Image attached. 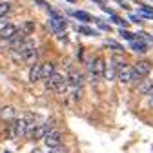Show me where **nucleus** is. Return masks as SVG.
Here are the masks:
<instances>
[{"instance_id":"nucleus-1","label":"nucleus","mask_w":153,"mask_h":153,"mask_svg":"<svg viewBox=\"0 0 153 153\" xmlns=\"http://www.w3.org/2000/svg\"><path fill=\"white\" fill-rule=\"evenodd\" d=\"M104 71H106V60L102 59V56L89 60V64H88V76H89V80L93 84L99 80V76H104Z\"/></svg>"},{"instance_id":"nucleus-2","label":"nucleus","mask_w":153,"mask_h":153,"mask_svg":"<svg viewBox=\"0 0 153 153\" xmlns=\"http://www.w3.org/2000/svg\"><path fill=\"white\" fill-rule=\"evenodd\" d=\"M55 129V120H46L44 124H36L29 133H27V137L31 139V140H38V139H44L46 135H48V133L49 131H53Z\"/></svg>"},{"instance_id":"nucleus-3","label":"nucleus","mask_w":153,"mask_h":153,"mask_svg":"<svg viewBox=\"0 0 153 153\" xmlns=\"http://www.w3.org/2000/svg\"><path fill=\"white\" fill-rule=\"evenodd\" d=\"M131 68H133V82H139V80L146 79V76L149 75L151 62L149 60H137L135 66H131Z\"/></svg>"},{"instance_id":"nucleus-4","label":"nucleus","mask_w":153,"mask_h":153,"mask_svg":"<svg viewBox=\"0 0 153 153\" xmlns=\"http://www.w3.org/2000/svg\"><path fill=\"white\" fill-rule=\"evenodd\" d=\"M66 82L69 84V89H82V86H84V76L80 75V71L69 69L68 75H66Z\"/></svg>"},{"instance_id":"nucleus-5","label":"nucleus","mask_w":153,"mask_h":153,"mask_svg":"<svg viewBox=\"0 0 153 153\" xmlns=\"http://www.w3.org/2000/svg\"><path fill=\"white\" fill-rule=\"evenodd\" d=\"M44 144L48 146V148H56V146H62V133H60V129H53V131H49L48 135L44 137Z\"/></svg>"},{"instance_id":"nucleus-6","label":"nucleus","mask_w":153,"mask_h":153,"mask_svg":"<svg viewBox=\"0 0 153 153\" xmlns=\"http://www.w3.org/2000/svg\"><path fill=\"white\" fill-rule=\"evenodd\" d=\"M66 82V79H64V76L60 75V73H53L51 76H49V79L46 80V89H51V91H59V88L62 86Z\"/></svg>"},{"instance_id":"nucleus-7","label":"nucleus","mask_w":153,"mask_h":153,"mask_svg":"<svg viewBox=\"0 0 153 153\" xmlns=\"http://www.w3.org/2000/svg\"><path fill=\"white\" fill-rule=\"evenodd\" d=\"M117 80L120 82V84H129V82H133V68L131 66H124V68H120L119 69V73H117Z\"/></svg>"},{"instance_id":"nucleus-8","label":"nucleus","mask_w":153,"mask_h":153,"mask_svg":"<svg viewBox=\"0 0 153 153\" xmlns=\"http://www.w3.org/2000/svg\"><path fill=\"white\" fill-rule=\"evenodd\" d=\"M18 27L15 24H4L2 27H0V38H4V40H11V38L16 35Z\"/></svg>"},{"instance_id":"nucleus-9","label":"nucleus","mask_w":153,"mask_h":153,"mask_svg":"<svg viewBox=\"0 0 153 153\" xmlns=\"http://www.w3.org/2000/svg\"><path fill=\"white\" fill-rule=\"evenodd\" d=\"M29 80H31V82L42 80V64H40V62L31 64V69H29Z\"/></svg>"},{"instance_id":"nucleus-10","label":"nucleus","mask_w":153,"mask_h":153,"mask_svg":"<svg viewBox=\"0 0 153 153\" xmlns=\"http://www.w3.org/2000/svg\"><path fill=\"white\" fill-rule=\"evenodd\" d=\"M16 119V109L13 106L0 108V120H15Z\"/></svg>"},{"instance_id":"nucleus-11","label":"nucleus","mask_w":153,"mask_h":153,"mask_svg":"<svg viewBox=\"0 0 153 153\" xmlns=\"http://www.w3.org/2000/svg\"><path fill=\"white\" fill-rule=\"evenodd\" d=\"M53 73H55V64L53 62H44L42 64V80H48Z\"/></svg>"},{"instance_id":"nucleus-12","label":"nucleus","mask_w":153,"mask_h":153,"mask_svg":"<svg viewBox=\"0 0 153 153\" xmlns=\"http://www.w3.org/2000/svg\"><path fill=\"white\" fill-rule=\"evenodd\" d=\"M33 31H35V24L33 22H24L20 27H18V33H20L22 36H29Z\"/></svg>"},{"instance_id":"nucleus-13","label":"nucleus","mask_w":153,"mask_h":153,"mask_svg":"<svg viewBox=\"0 0 153 153\" xmlns=\"http://www.w3.org/2000/svg\"><path fill=\"white\" fill-rule=\"evenodd\" d=\"M71 15L75 18H79V20H82V22H91L93 20V16L89 13H86V11H71Z\"/></svg>"},{"instance_id":"nucleus-14","label":"nucleus","mask_w":153,"mask_h":153,"mask_svg":"<svg viewBox=\"0 0 153 153\" xmlns=\"http://www.w3.org/2000/svg\"><path fill=\"white\" fill-rule=\"evenodd\" d=\"M131 49H133V51H139V53H146V51H148V44H146V42H140V40H139V42L133 40V42H131Z\"/></svg>"},{"instance_id":"nucleus-15","label":"nucleus","mask_w":153,"mask_h":153,"mask_svg":"<svg viewBox=\"0 0 153 153\" xmlns=\"http://www.w3.org/2000/svg\"><path fill=\"white\" fill-rule=\"evenodd\" d=\"M11 9V4L7 2V0H0V18H4Z\"/></svg>"},{"instance_id":"nucleus-16","label":"nucleus","mask_w":153,"mask_h":153,"mask_svg":"<svg viewBox=\"0 0 153 153\" xmlns=\"http://www.w3.org/2000/svg\"><path fill=\"white\" fill-rule=\"evenodd\" d=\"M139 13H140L144 18H153V7H148V6H139Z\"/></svg>"},{"instance_id":"nucleus-17","label":"nucleus","mask_w":153,"mask_h":153,"mask_svg":"<svg viewBox=\"0 0 153 153\" xmlns=\"http://www.w3.org/2000/svg\"><path fill=\"white\" fill-rule=\"evenodd\" d=\"M153 89V80H144L140 86H139V91L140 93H149Z\"/></svg>"},{"instance_id":"nucleus-18","label":"nucleus","mask_w":153,"mask_h":153,"mask_svg":"<svg viewBox=\"0 0 153 153\" xmlns=\"http://www.w3.org/2000/svg\"><path fill=\"white\" fill-rule=\"evenodd\" d=\"M119 33H120V36H122V38H126V40H129V42H133V40H137V36L133 35V33H129V31H126V29H120Z\"/></svg>"},{"instance_id":"nucleus-19","label":"nucleus","mask_w":153,"mask_h":153,"mask_svg":"<svg viewBox=\"0 0 153 153\" xmlns=\"http://www.w3.org/2000/svg\"><path fill=\"white\" fill-rule=\"evenodd\" d=\"M106 46H108V48H111V49H115V51H124V46L117 44L115 40H108V42H106Z\"/></svg>"},{"instance_id":"nucleus-20","label":"nucleus","mask_w":153,"mask_h":153,"mask_svg":"<svg viewBox=\"0 0 153 153\" xmlns=\"http://www.w3.org/2000/svg\"><path fill=\"white\" fill-rule=\"evenodd\" d=\"M76 31L82 33V35H97V31H95V29H89L86 26H79V27H76Z\"/></svg>"},{"instance_id":"nucleus-21","label":"nucleus","mask_w":153,"mask_h":153,"mask_svg":"<svg viewBox=\"0 0 153 153\" xmlns=\"http://www.w3.org/2000/svg\"><path fill=\"white\" fill-rule=\"evenodd\" d=\"M111 20H113L115 24H119V26H128V22H126V20H122V18H119L117 15H111Z\"/></svg>"},{"instance_id":"nucleus-22","label":"nucleus","mask_w":153,"mask_h":153,"mask_svg":"<svg viewBox=\"0 0 153 153\" xmlns=\"http://www.w3.org/2000/svg\"><path fill=\"white\" fill-rule=\"evenodd\" d=\"M48 153H68V149L64 146H56V148H51V151H48Z\"/></svg>"},{"instance_id":"nucleus-23","label":"nucleus","mask_w":153,"mask_h":153,"mask_svg":"<svg viewBox=\"0 0 153 153\" xmlns=\"http://www.w3.org/2000/svg\"><path fill=\"white\" fill-rule=\"evenodd\" d=\"M148 95H149V100H148V106H149V108H153V89H151V91H149Z\"/></svg>"},{"instance_id":"nucleus-24","label":"nucleus","mask_w":153,"mask_h":153,"mask_svg":"<svg viewBox=\"0 0 153 153\" xmlns=\"http://www.w3.org/2000/svg\"><path fill=\"white\" fill-rule=\"evenodd\" d=\"M131 22H140V20H139V16H135V15H131Z\"/></svg>"},{"instance_id":"nucleus-25","label":"nucleus","mask_w":153,"mask_h":153,"mask_svg":"<svg viewBox=\"0 0 153 153\" xmlns=\"http://www.w3.org/2000/svg\"><path fill=\"white\" fill-rule=\"evenodd\" d=\"M91 2H97V4H104V0H91Z\"/></svg>"},{"instance_id":"nucleus-26","label":"nucleus","mask_w":153,"mask_h":153,"mask_svg":"<svg viewBox=\"0 0 153 153\" xmlns=\"http://www.w3.org/2000/svg\"><path fill=\"white\" fill-rule=\"evenodd\" d=\"M0 137H2V126H0Z\"/></svg>"},{"instance_id":"nucleus-27","label":"nucleus","mask_w":153,"mask_h":153,"mask_svg":"<svg viewBox=\"0 0 153 153\" xmlns=\"http://www.w3.org/2000/svg\"><path fill=\"white\" fill-rule=\"evenodd\" d=\"M68 2H76V0H68Z\"/></svg>"},{"instance_id":"nucleus-28","label":"nucleus","mask_w":153,"mask_h":153,"mask_svg":"<svg viewBox=\"0 0 153 153\" xmlns=\"http://www.w3.org/2000/svg\"><path fill=\"white\" fill-rule=\"evenodd\" d=\"M117 2H119V0H117Z\"/></svg>"},{"instance_id":"nucleus-29","label":"nucleus","mask_w":153,"mask_h":153,"mask_svg":"<svg viewBox=\"0 0 153 153\" xmlns=\"http://www.w3.org/2000/svg\"><path fill=\"white\" fill-rule=\"evenodd\" d=\"M0 108H2V106H0Z\"/></svg>"}]
</instances>
